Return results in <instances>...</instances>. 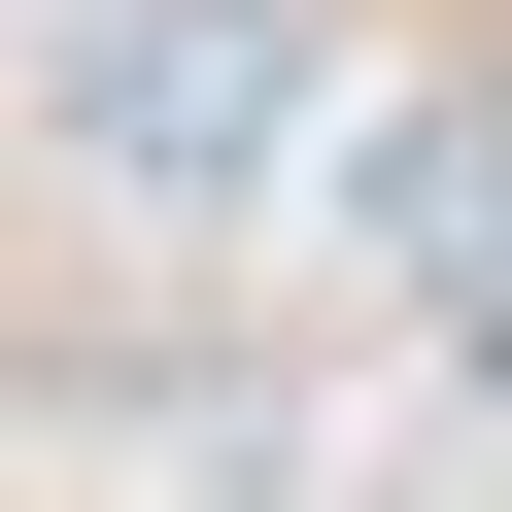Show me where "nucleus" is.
Instances as JSON below:
<instances>
[{"mask_svg": "<svg viewBox=\"0 0 512 512\" xmlns=\"http://www.w3.org/2000/svg\"><path fill=\"white\" fill-rule=\"evenodd\" d=\"M69 137H103V171H239V137H274L239 0H103V35H69Z\"/></svg>", "mask_w": 512, "mask_h": 512, "instance_id": "1", "label": "nucleus"}]
</instances>
